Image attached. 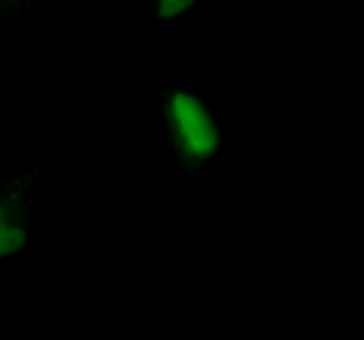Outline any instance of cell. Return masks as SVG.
I'll return each instance as SVG.
<instances>
[{"mask_svg": "<svg viewBox=\"0 0 364 340\" xmlns=\"http://www.w3.org/2000/svg\"><path fill=\"white\" fill-rule=\"evenodd\" d=\"M170 122H173L179 149L188 158L200 161V158L215 152V146H219V131H215L210 110L203 107L198 97H191L186 92L170 97Z\"/></svg>", "mask_w": 364, "mask_h": 340, "instance_id": "cell-1", "label": "cell"}, {"mask_svg": "<svg viewBox=\"0 0 364 340\" xmlns=\"http://www.w3.org/2000/svg\"><path fill=\"white\" fill-rule=\"evenodd\" d=\"M21 246H25V228L13 225L6 207H0V258L18 253Z\"/></svg>", "mask_w": 364, "mask_h": 340, "instance_id": "cell-2", "label": "cell"}, {"mask_svg": "<svg viewBox=\"0 0 364 340\" xmlns=\"http://www.w3.org/2000/svg\"><path fill=\"white\" fill-rule=\"evenodd\" d=\"M191 4H195V0H158V13H161V18H173L182 9H188Z\"/></svg>", "mask_w": 364, "mask_h": 340, "instance_id": "cell-3", "label": "cell"}]
</instances>
